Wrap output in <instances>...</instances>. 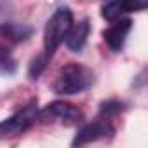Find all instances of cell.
I'll use <instances>...</instances> for the list:
<instances>
[{"label": "cell", "mask_w": 148, "mask_h": 148, "mask_svg": "<svg viewBox=\"0 0 148 148\" xmlns=\"http://www.w3.org/2000/svg\"><path fill=\"white\" fill-rule=\"evenodd\" d=\"M91 33V23L89 19H80L79 23L71 25V28L68 30V35H66V45L71 52H80L84 47H86V42H87V37Z\"/></svg>", "instance_id": "8"}, {"label": "cell", "mask_w": 148, "mask_h": 148, "mask_svg": "<svg viewBox=\"0 0 148 148\" xmlns=\"http://www.w3.org/2000/svg\"><path fill=\"white\" fill-rule=\"evenodd\" d=\"M73 25V14L68 7H59L51 16L44 30V56L51 61L58 47L64 42L68 30Z\"/></svg>", "instance_id": "2"}, {"label": "cell", "mask_w": 148, "mask_h": 148, "mask_svg": "<svg viewBox=\"0 0 148 148\" xmlns=\"http://www.w3.org/2000/svg\"><path fill=\"white\" fill-rule=\"evenodd\" d=\"M47 63H49V59H47L44 54H40V56H37V58L32 59L30 70H28V75H30L32 80H37V79L42 75L44 70H45V66H47Z\"/></svg>", "instance_id": "11"}, {"label": "cell", "mask_w": 148, "mask_h": 148, "mask_svg": "<svg viewBox=\"0 0 148 148\" xmlns=\"http://www.w3.org/2000/svg\"><path fill=\"white\" fill-rule=\"evenodd\" d=\"M112 134H115V127H113L112 120H110L108 117L99 115L96 120L86 124V125L77 132V136L73 138L71 145H73V146H82V145H87V143H92V141L106 139V138H110Z\"/></svg>", "instance_id": "4"}, {"label": "cell", "mask_w": 148, "mask_h": 148, "mask_svg": "<svg viewBox=\"0 0 148 148\" xmlns=\"http://www.w3.org/2000/svg\"><path fill=\"white\" fill-rule=\"evenodd\" d=\"M18 70V63L12 58L11 51L4 45H0V73L2 75H14Z\"/></svg>", "instance_id": "10"}, {"label": "cell", "mask_w": 148, "mask_h": 148, "mask_svg": "<svg viewBox=\"0 0 148 148\" xmlns=\"http://www.w3.org/2000/svg\"><path fill=\"white\" fill-rule=\"evenodd\" d=\"M120 112H122V103H119V101H106V103L101 105L99 115L112 119L113 115H117V113H120Z\"/></svg>", "instance_id": "12"}, {"label": "cell", "mask_w": 148, "mask_h": 148, "mask_svg": "<svg viewBox=\"0 0 148 148\" xmlns=\"http://www.w3.org/2000/svg\"><path fill=\"white\" fill-rule=\"evenodd\" d=\"M94 82V73L79 63H68L59 68L52 91L61 96H73L87 91Z\"/></svg>", "instance_id": "1"}, {"label": "cell", "mask_w": 148, "mask_h": 148, "mask_svg": "<svg viewBox=\"0 0 148 148\" xmlns=\"http://www.w3.org/2000/svg\"><path fill=\"white\" fill-rule=\"evenodd\" d=\"M45 113H49L51 117L58 119L59 122H63L66 125L79 124L84 119V113L80 108H77L71 103H66V101H52L51 105H47Z\"/></svg>", "instance_id": "7"}, {"label": "cell", "mask_w": 148, "mask_h": 148, "mask_svg": "<svg viewBox=\"0 0 148 148\" xmlns=\"http://www.w3.org/2000/svg\"><path fill=\"white\" fill-rule=\"evenodd\" d=\"M148 5V0H108L101 9V16L106 21H115L129 12L145 11Z\"/></svg>", "instance_id": "6"}, {"label": "cell", "mask_w": 148, "mask_h": 148, "mask_svg": "<svg viewBox=\"0 0 148 148\" xmlns=\"http://www.w3.org/2000/svg\"><path fill=\"white\" fill-rule=\"evenodd\" d=\"M37 115H38V101L32 99L14 115L0 122V139H9L23 134L37 122Z\"/></svg>", "instance_id": "3"}, {"label": "cell", "mask_w": 148, "mask_h": 148, "mask_svg": "<svg viewBox=\"0 0 148 148\" xmlns=\"http://www.w3.org/2000/svg\"><path fill=\"white\" fill-rule=\"evenodd\" d=\"M0 33L2 37H5L7 40L19 44L28 40L33 35V26L26 25V23H16V21H5L0 25Z\"/></svg>", "instance_id": "9"}, {"label": "cell", "mask_w": 148, "mask_h": 148, "mask_svg": "<svg viewBox=\"0 0 148 148\" xmlns=\"http://www.w3.org/2000/svg\"><path fill=\"white\" fill-rule=\"evenodd\" d=\"M132 30V19L131 18H119L112 21V25L103 32V38L108 44V47L115 52H120L124 49V44Z\"/></svg>", "instance_id": "5"}]
</instances>
